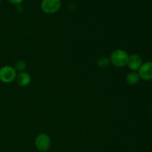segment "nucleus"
<instances>
[{
    "mask_svg": "<svg viewBox=\"0 0 152 152\" xmlns=\"http://www.w3.org/2000/svg\"><path fill=\"white\" fill-rule=\"evenodd\" d=\"M110 62L116 67H125L128 65L129 55L127 52L122 49H117L111 53L110 56Z\"/></svg>",
    "mask_w": 152,
    "mask_h": 152,
    "instance_id": "nucleus-1",
    "label": "nucleus"
},
{
    "mask_svg": "<svg viewBox=\"0 0 152 152\" xmlns=\"http://www.w3.org/2000/svg\"><path fill=\"white\" fill-rule=\"evenodd\" d=\"M61 0H42L41 2V9L44 13L52 14L60 9Z\"/></svg>",
    "mask_w": 152,
    "mask_h": 152,
    "instance_id": "nucleus-2",
    "label": "nucleus"
},
{
    "mask_svg": "<svg viewBox=\"0 0 152 152\" xmlns=\"http://www.w3.org/2000/svg\"><path fill=\"white\" fill-rule=\"evenodd\" d=\"M16 77V71L14 68L5 65L0 68V81L4 83H10Z\"/></svg>",
    "mask_w": 152,
    "mask_h": 152,
    "instance_id": "nucleus-3",
    "label": "nucleus"
},
{
    "mask_svg": "<svg viewBox=\"0 0 152 152\" xmlns=\"http://www.w3.org/2000/svg\"><path fill=\"white\" fill-rule=\"evenodd\" d=\"M34 143L36 148L39 151L45 152L50 148L51 141L48 135L45 134H40L36 137Z\"/></svg>",
    "mask_w": 152,
    "mask_h": 152,
    "instance_id": "nucleus-4",
    "label": "nucleus"
},
{
    "mask_svg": "<svg viewBox=\"0 0 152 152\" xmlns=\"http://www.w3.org/2000/svg\"><path fill=\"white\" fill-rule=\"evenodd\" d=\"M138 74L142 80L145 81L152 80V62H143L138 70Z\"/></svg>",
    "mask_w": 152,
    "mask_h": 152,
    "instance_id": "nucleus-5",
    "label": "nucleus"
},
{
    "mask_svg": "<svg viewBox=\"0 0 152 152\" xmlns=\"http://www.w3.org/2000/svg\"><path fill=\"white\" fill-rule=\"evenodd\" d=\"M142 63L143 62H142V59L141 56H140L137 53H133L129 56L127 65L132 71H138Z\"/></svg>",
    "mask_w": 152,
    "mask_h": 152,
    "instance_id": "nucleus-6",
    "label": "nucleus"
},
{
    "mask_svg": "<svg viewBox=\"0 0 152 152\" xmlns=\"http://www.w3.org/2000/svg\"><path fill=\"white\" fill-rule=\"evenodd\" d=\"M16 80L18 85L22 86V87L28 86L31 83V76L27 72H24V71L23 72H20L18 75H16Z\"/></svg>",
    "mask_w": 152,
    "mask_h": 152,
    "instance_id": "nucleus-7",
    "label": "nucleus"
},
{
    "mask_svg": "<svg viewBox=\"0 0 152 152\" xmlns=\"http://www.w3.org/2000/svg\"><path fill=\"white\" fill-rule=\"evenodd\" d=\"M126 80L128 84L131 85V86H134L139 83L140 77L138 73L135 72V71H132L127 74Z\"/></svg>",
    "mask_w": 152,
    "mask_h": 152,
    "instance_id": "nucleus-8",
    "label": "nucleus"
},
{
    "mask_svg": "<svg viewBox=\"0 0 152 152\" xmlns=\"http://www.w3.org/2000/svg\"><path fill=\"white\" fill-rule=\"evenodd\" d=\"M110 59L107 57H100L97 60V66L101 68H105L109 65Z\"/></svg>",
    "mask_w": 152,
    "mask_h": 152,
    "instance_id": "nucleus-9",
    "label": "nucleus"
},
{
    "mask_svg": "<svg viewBox=\"0 0 152 152\" xmlns=\"http://www.w3.org/2000/svg\"><path fill=\"white\" fill-rule=\"evenodd\" d=\"M26 63H25V61L23 60H19L16 62L15 64V68L14 69L16 71H19V72H23V71H25L26 69Z\"/></svg>",
    "mask_w": 152,
    "mask_h": 152,
    "instance_id": "nucleus-10",
    "label": "nucleus"
},
{
    "mask_svg": "<svg viewBox=\"0 0 152 152\" xmlns=\"http://www.w3.org/2000/svg\"><path fill=\"white\" fill-rule=\"evenodd\" d=\"M8 1L13 4H19L23 1V0H8Z\"/></svg>",
    "mask_w": 152,
    "mask_h": 152,
    "instance_id": "nucleus-11",
    "label": "nucleus"
},
{
    "mask_svg": "<svg viewBox=\"0 0 152 152\" xmlns=\"http://www.w3.org/2000/svg\"><path fill=\"white\" fill-rule=\"evenodd\" d=\"M151 114H152V109H151Z\"/></svg>",
    "mask_w": 152,
    "mask_h": 152,
    "instance_id": "nucleus-12",
    "label": "nucleus"
},
{
    "mask_svg": "<svg viewBox=\"0 0 152 152\" xmlns=\"http://www.w3.org/2000/svg\"><path fill=\"white\" fill-rule=\"evenodd\" d=\"M1 1V0H0V1Z\"/></svg>",
    "mask_w": 152,
    "mask_h": 152,
    "instance_id": "nucleus-13",
    "label": "nucleus"
}]
</instances>
